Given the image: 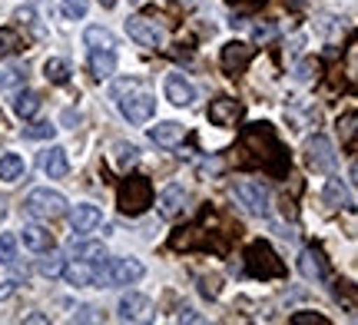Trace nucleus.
Returning <instances> with one entry per match:
<instances>
[{"mask_svg":"<svg viewBox=\"0 0 358 325\" xmlns=\"http://www.w3.org/2000/svg\"><path fill=\"white\" fill-rule=\"evenodd\" d=\"M116 203H120L123 216H143L153 206V182L146 176H127L116 189Z\"/></svg>","mask_w":358,"mask_h":325,"instance_id":"obj_1","label":"nucleus"},{"mask_svg":"<svg viewBox=\"0 0 358 325\" xmlns=\"http://www.w3.org/2000/svg\"><path fill=\"white\" fill-rule=\"evenodd\" d=\"M243 146H245V150H256V153H259L256 159H262L266 166H275V169H279V163H282V146H279V140H275V133L268 130L266 123L249 127V130L243 133Z\"/></svg>","mask_w":358,"mask_h":325,"instance_id":"obj_2","label":"nucleus"},{"mask_svg":"<svg viewBox=\"0 0 358 325\" xmlns=\"http://www.w3.org/2000/svg\"><path fill=\"white\" fill-rule=\"evenodd\" d=\"M245 269H249V275H256V279H275V275L285 273L279 252L268 246V243H262V239H256V243L249 246V252H245Z\"/></svg>","mask_w":358,"mask_h":325,"instance_id":"obj_3","label":"nucleus"},{"mask_svg":"<svg viewBox=\"0 0 358 325\" xmlns=\"http://www.w3.org/2000/svg\"><path fill=\"white\" fill-rule=\"evenodd\" d=\"M143 262L140 259H110L103 269H93V282L106 286H129V282H140L143 279Z\"/></svg>","mask_w":358,"mask_h":325,"instance_id":"obj_4","label":"nucleus"},{"mask_svg":"<svg viewBox=\"0 0 358 325\" xmlns=\"http://www.w3.org/2000/svg\"><path fill=\"white\" fill-rule=\"evenodd\" d=\"M127 34H129V40H136L146 50H163L169 40L166 27L159 24L156 17H143V13H136V17L127 20Z\"/></svg>","mask_w":358,"mask_h":325,"instance_id":"obj_5","label":"nucleus"},{"mask_svg":"<svg viewBox=\"0 0 358 325\" xmlns=\"http://www.w3.org/2000/svg\"><path fill=\"white\" fill-rule=\"evenodd\" d=\"M232 199H239V206H245L249 212H256V216H266L268 212V203H272V193H268V186L262 180H236L229 186Z\"/></svg>","mask_w":358,"mask_h":325,"instance_id":"obj_6","label":"nucleus"},{"mask_svg":"<svg viewBox=\"0 0 358 325\" xmlns=\"http://www.w3.org/2000/svg\"><path fill=\"white\" fill-rule=\"evenodd\" d=\"M24 209L34 219H57V216L66 212V199L57 189H34V193L27 196Z\"/></svg>","mask_w":358,"mask_h":325,"instance_id":"obj_7","label":"nucleus"},{"mask_svg":"<svg viewBox=\"0 0 358 325\" xmlns=\"http://www.w3.org/2000/svg\"><path fill=\"white\" fill-rule=\"evenodd\" d=\"M306 163L315 169V173H332L335 163H338L332 140H329V136H312L306 143Z\"/></svg>","mask_w":358,"mask_h":325,"instance_id":"obj_8","label":"nucleus"},{"mask_svg":"<svg viewBox=\"0 0 358 325\" xmlns=\"http://www.w3.org/2000/svg\"><path fill=\"white\" fill-rule=\"evenodd\" d=\"M252 57H256V47H252V43H245V40H232V43L222 47V70L236 77V73H243L245 66L252 64Z\"/></svg>","mask_w":358,"mask_h":325,"instance_id":"obj_9","label":"nucleus"},{"mask_svg":"<svg viewBox=\"0 0 358 325\" xmlns=\"http://www.w3.org/2000/svg\"><path fill=\"white\" fill-rule=\"evenodd\" d=\"M120 113L129 120V123H150L156 113V100L150 96V93H133V96H127V100H120Z\"/></svg>","mask_w":358,"mask_h":325,"instance_id":"obj_10","label":"nucleus"},{"mask_svg":"<svg viewBox=\"0 0 358 325\" xmlns=\"http://www.w3.org/2000/svg\"><path fill=\"white\" fill-rule=\"evenodd\" d=\"M299 273L306 275L308 282H325L329 279V266H325V256H322V249H302V256H299Z\"/></svg>","mask_w":358,"mask_h":325,"instance_id":"obj_11","label":"nucleus"},{"mask_svg":"<svg viewBox=\"0 0 358 325\" xmlns=\"http://www.w3.org/2000/svg\"><path fill=\"white\" fill-rule=\"evenodd\" d=\"M239 117H243V103H236L229 96L209 103V123H213V127H236Z\"/></svg>","mask_w":358,"mask_h":325,"instance_id":"obj_12","label":"nucleus"},{"mask_svg":"<svg viewBox=\"0 0 358 325\" xmlns=\"http://www.w3.org/2000/svg\"><path fill=\"white\" fill-rule=\"evenodd\" d=\"M100 222H103V212H100V206H93V203H80V206L70 209L73 233H93Z\"/></svg>","mask_w":358,"mask_h":325,"instance_id":"obj_13","label":"nucleus"},{"mask_svg":"<svg viewBox=\"0 0 358 325\" xmlns=\"http://www.w3.org/2000/svg\"><path fill=\"white\" fill-rule=\"evenodd\" d=\"M146 312H150V299L140 296V292H127L120 299V305H116V319L120 322H140Z\"/></svg>","mask_w":358,"mask_h":325,"instance_id":"obj_14","label":"nucleus"},{"mask_svg":"<svg viewBox=\"0 0 358 325\" xmlns=\"http://www.w3.org/2000/svg\"><path fill=\"white\" fill-rule=\"evenodd\" d=\"M166 96H169V103L189 106L192 100H196V87H192L182 73H169L166 77Z\"/></svg>","mask_w":358,"mask_h":325,"instance_id":"obj_15","label":"nucleus"},{"mask_svg":"<svg viewBox=\"0 0 358 325\" xmlns=\"http://www.w3.org/2000/svg\"><path fill=\"white\" fill-rule=\"evenodd\" d=\"M66 256L77 262H100V259H106V249H103V243H96V239H73V243L66 246Z\"/></svg>","mask_w":358,"mask_h":325,"instance_id":"obj_16","label":"nucleus"},{"mask_svg":"<svg viewBox=\"0 0 358 325\" xmlns=\"http://www.w3.org/2000/svg\"><path fill=\"white\" fill-rule=\"evenodd\" d=\"M182 136H186V127L176 123V120H163V123L150 127V140H153L156 146H176Z\"/></svg>","mask_w":358,"mask_h":325,"instance_id":"obj_17","label":"nucleus"},{"mask_svg":"<svg viewBox=\"0 0 358 325\" xmlns=\"http://www.w3.org/2000/svg\"><path fill=\"white\" fill-rule=\"evenodd\" d=\"M322 199L329 203L332 209H352L355 206V199H352V193H348V186L342 180H325V189H322Z\"/></svg>","mask_w":358,"mask_h":325,"instance_id":"obj_18","label":"nucleus"},{"mask_svg":"<svg viewBox=\"0 0 358 325\" xmlns=\"http://www.w3.org/2000/svg\"><path fill=\"white\" fill-rule=\"evenodd\" d=\"M24 246L30 252H50L53 249V233L50 229H43V226H24Z\"/></svg>","mask_w":358,"mask_h":325,"instance_id":"obj_19","label":"nucleus"},{"mask_svg":"<svg viewBox=\"0 0 358 325\" xmlns=\"http://www.w3.org/2000/svg\"><path fill=\"white\" fill-rule=\"evenodd\" d=\"M40 166H43V173H47L50 180L66 176V169H70V163H66V150H60V146L47 150V153H43V159H40Z\"/></svg>","mask_w":358,"mask_h":325,"instance_id":"obj_20","label":"nucleus"},{"mask_svg":"<svg viewBox=\"0 0 358 325\" xmlns=\"http://www.w3.org/2000/svg\"><path fill=\"white\" fill-rule=\"evenodd\" d=\"M90 70L96 80H106L116 73V53L113 50H90Z\"/></svg>","mask_w":358,"mask_h":325,"instance_id":"obj_21","label":"nucleus"},{"mask_svg":"<svg viewBox=\"0 0 358 325\" xmlns=\"http://www.w3.org/2000/svg\"><path fill=\"white\" fill-rule=\"evenodd\" d=\"M182 203H186V189L179 182H169L166 189L159 193V212L163 216H176L179 209H182Z\"/></svg>","mask_w":358,"mask_h":325,"instance_id":"obj_22","label":"nucleus"},{"mask_svg":"<svg viewBox=\"0 0 358 325\" xmlns=\"http://www.w3.org/2000/svg\"><path fill=\"white\" fill-rule=\"evenodd\" d=\"M40 93H34V90H20L17 93V100H13V113L20 120H34L40 113Z\"/></svg>","mask_w":358,"mask_h":325,"instance_id":"obj_23","label":"nucleus"},{"mask_svg":"<svg viewBox=\"0 0 358 325\" xmlns=\"http://www.w3.org/2000/svg\"><path fill=\"white\" fill-rule=\"evenodd\" d=\"M64 275H66L70 286H77V289L90 286V282H93V262H77L73 259V266H64Z\"/></svg>","mask_w":358,"mask_h":325,"instance_id":"obj_24","label":"nucleus"},{"mask_svg":"<svg viewBox=\"0 0 358 325\" xmlns=\"http://www.w3.org/2000/svg\"><path fill=\"white\" fill-rule=\"evenodd\" d=\"M90 50H113L116 47V37L106 30V27H87V34H83Z\"/></svg>","mask_w":358,"mask_h":325,"instance_id":"obj_25","label":"nucleus"},{"mask_svg":"<svg viewBox=\"0 0 358 325\" xmlns=\"http://www.w3.org/2000/svg\"><path fill=\"white\" fill-rule=\"evenodd\" d=\"M24 157H17V153H3L0 157V180L3 182H17L24 176Z\"/></svg>","mask_w":358,"mask_h":325,"instance_id":"obj_26","label":"nucleus"},{"mask_svg":"<svg viewBox=\"0 0 358 325\" xmlns=\"http://www.w3.org/2000/svg\"><path fill=\"white\" fill-rule=\"evenodd\" d=\"M140 159V146H133V143H113V166L116 169H123L127 173L133 163Z\"/></svg>","mask_w":358,"mask_h":325,"instance_id":"obj_27","label":"nucleus"},{"mask_svg":"<svg viewBox=\"0 0 358 325\" xmlns=\"http://www.w3.org/2000/svg\"><path fill=\"white\" fill-rule=\"evenodd\" d=\"M20 50H24L20 34L10 30V27H3V30H0V57H13V53H20Z\"/></svg>","mask_w":358,"mask_h":325,"instance_id":"obj_28","label":"nucleus"},{"mask_svg":"<svg viewBox=\"0 0 358 325\" xmlns=\"http://www.w3.org/2000/svg\"><path fill=\"white\" fill-rule=\"evenodd\" d=\"M43 77L50 80V83H66V80H70V66H66L60 57H50V60L43 64Z\"/></svg>","mask_w":358,"mask_h":325,"instance_id":"obj_29","label":"nucleus"},{"mask_svg":"<svg viewBox=\"0 0 358 325\" xmlns=\"http://www.w3.org/2000/svg\"><path fill=\"white\" fill-rule=\"evenodd\" d=\"M355 123H358V117H355V113H345V117L338 120V133L345 136L348 150H355Z\"/></svg>","mask_w":358,"mask_h":325,"instance_id":"obj_30","label":"nucleus"},{"mask_svg":"<svg viewBox=\"0 0 358 325\" xmlns=\"http://www.w3.org/2000/svg\"><path fill=\"white\" fill-rule=\"evenodd\" d=\"M13 259H17V239H13L10 233H3L0 236V262H3V266H10Z\"/></svg>","mask_w":358,"mask_h":325,"instance_id":"obj_31","label":"nucleus"},{"mask_svg":"<svg viewBox=\"0 0 358 325\" xmlns=\"http://www.w3.org/2000/svg\"><path fill=\"white\" fill-rule=\"evenodd\" d=\"M40 273L47 275V279L60 275V273H64V259H60V256H50V252H47V256L40 259Z\"/></svg>","mask_w":358,"mask_h":325,"instance_id":"obj_32","label":"nucleus"},{"mask_svg":"<svg viewBox=\"0 0 358 325\" xmlns=\"http://www.w3.org/2000/svg\"><path fill=\"white\" fill-rule=\"evenodd\" d=\"M53 133H57V127H50V123H34L24 130V136L27 140H53Z\"/></svg>","mask_w":358,"mask_h":325,"instance_id":"obj_33","label":"nucleus"},{"mask_svg":"<svg viewBox=\"0 0 358 325\" xmlns=\"http://www.w3.org/2000/svg\"><path fill=\"white\" fill-rule=\"evenodd\" d=\"M196 243H199V229H186V233L179 229V233L173 236V249H192Z\"/></svg>","mask_w":358,"mask_h":325,"instance_id":"obj_34","label":"nucleus"},{"mask_svg":"<svg viewBox=\"0 0 358 325\" xmlns=\"http://www.w3.org/2000/svg\"><path fill=\"white\" fill-rule=\"evenodd\" d=\"M64 17L66 20H80V17H87V0H64Z\"/></svg>","mask_w":358,"mask_h":325,"instance_id":"obj_35","label":"nucleus"},{"mask_svg":"<svg viewBox=\"0 0 358 325\" xmlns=\"http://www.w3.org/2000/svg\"><path fill=\"white\" fill-rule=\"evenodd\" d=\"M20 83H24V70H17V66L0 73V90H13V87H20Z\"/></svg>","mask_w":358,"mask_h":325,"instance_id":"obj_36","label":"nucleus"},{"mask_svg":"<svg viewBox=\"0 0 358 325\" xmlns=\"http://www.w3.org/2000/svg\"><path fill=\"white\" fill-rule=\"evenodd\" d=\"M199 292H203L206 299H216L219 296V279L216 275H199Z\"/></svg>","mask_w":358,"mask_h":325,"instance_id":"obj_37","label":"nucleus"},{"mask_svg":"<svg viewBox=\"0 0 358 325\" xmlns=\"http://www.w3.org/2000/svg\"><path fill=\"white\" fill-rule=\"evenodd\" d=\"M315 73H319V64H315V60H302V64L295 66V80H302V83H308Z\"/></svg>","mask_w":358,"mask_h":325,"instance_id":"obj_38","label":"nucleus"},{"mask_svg":"<svg viewBox=\"0 0 358 325\" xmlns=\"http://www.w3.org/2000/svg\"><path fill=\"white\" fill-rule=\"evenodd\" d=\"M73 322H103L100 309H93V305H80L77 315H73Z\"/></svg>","mask_w":358,"mask_h":325,"instance_id":"obj_39","label":"nucleus"},{"mask_svg":"<svg viewBox=\"0 0 358 325\" xmlns=\"http://www.w3.org/2000/svg\"><path fill=\"white\" fill-rule=\"evenodd\" d=\"M292 325H329V319L315 312H299V315H292Z\"/></svg>","mask_w":358,"mask_h":325,"instance_id":"obj_40","label":"nucleus"},{"mask_svg":"<svg viewBox=\"0 0 358 325\" xmlns=\"http://www.w3.org/2000/svg\"><path fill=\"white\" fill-rule=\"evenodd\" d=\"M252 37H256L259 43H268V40L275 37V27H272V24H259L256 30H252Z\"/></svg>","mask_w":358,"mask_h":325,"instance_id":"obj_41","label":"nucleus"},{"mask_svg":"<svg viewBox=\"0 0 358 325\" xmlns=\"http://www.w3.org/2000/svg\"><path fill=\"white\" fill-rule=\"evenodd\" d=\"M176 319H179V322H196V325H199V322H206V319H203V315H199V312H196V309H179V315H176Z\"/></svg>","mask_w":358,"mask_h":325,"instance_id":"obj_42","label":"nucleus"},{"mask_svg":"<svg viewBox=\"0 0 358 325\" xmlns=\"http://www.w3.org/2000/svg\"><path fill=\"white\" fill-rule=\"evenodd\" d=\"M13 292H17V282H13V279H7V282H0V302H3V299H10Z\"/></svg>","mask_w":358,"mask_h":325,"instance_id":"obj_43","label":"nucleus"},{"mask_svg":"<svg viewBox=\"0 0 358 325\" xmlns=\"http://www.w3.org/2000/svg\"><path fill=\"white\" fill-rule=\"evenodd\" d=\"M17 20H27V24H30V20H34V7H20V10H17Z\"/></svg>","mask_w":358,"mask_h":325,"instance_id":"obj_44","label":"nucleus"},{"mask_svg":"<svg viewBox=\"0 0 358 325\" xmlns=\"http://www.w3.org/2000/svg\"><path fill=\"white\" fill-rule=\"evenodd\" d=\"M103 7H116V0H100Z\"/></svg>","mask_w":358,"mask_h":325,"instance_id":"obj_45","label":"nucleus"},{"mask_svg":"<svg viewBox=\"0 0 358 325\" xmlns=\"http://www.w3.org/2000/svg\"><path fill=\"white\" fill-rule=\"evenodd\" d=\"M3 212H7V209H3V199H0V219H3Z\"/></svg>","mask_w":358,"mask_h":325,"instance_id":"obj_46","label":"nucleus"}]
</instances>
